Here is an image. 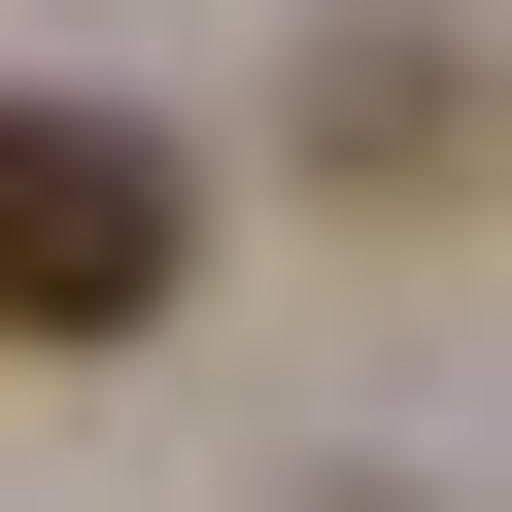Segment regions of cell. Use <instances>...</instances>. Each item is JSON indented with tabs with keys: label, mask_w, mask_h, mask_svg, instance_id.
<instances>
[{
	"label": "cell",
	"mask_w": 512,
	"mask_h": 512,
	"mask_svg": "<svg viewBox=\"0 0 512 512\" xmlns=\"http://www.w3.org/2000/svg\"><path fill=\"white\" fill-rule=\"evenodd\" d=\"M171 274H205V171L137 103H0V342H137Z\"/></svg>",
	"instance_id": "1"
},
{
	"label": "cell",
	"mask_w": 512,
	"mask_h": 512,
	"mask_svg": "<svg viewBox=\"0 0 512 512\" xmlns=\"http://www.w3.org/2000/svg\"><path fill=\"white\" fill-rule=\"evenodd\" d=\"M308 171L342 205H478V35H342L308 69Z\"/></svg>",
	"instance_id": "2"
}]
</instances>
